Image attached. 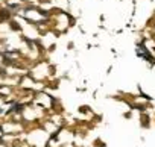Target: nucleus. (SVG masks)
<instances>
[{
	"instance_id": "nucleus-1",
	"label": "nucleus",
	"mask_w": 155,
	"mask_h": 147,
	"mask_svg": "<svg viewBox=\"0 0 155 147\" xmlns=\"http://www.w3.org/2000/svg\"><path fill=\"white\" fill-rule=\"evenodd\" d=\"M9 17H11L9 11H6V9H2V11H0V21H5V20H8Z\"/></svg>"
}]
</instances>
